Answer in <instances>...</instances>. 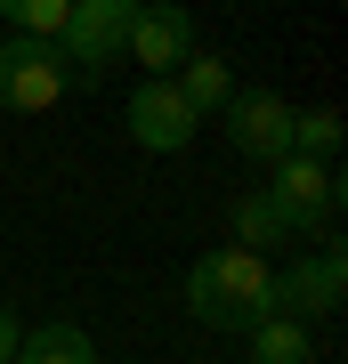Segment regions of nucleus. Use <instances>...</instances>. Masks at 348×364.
<instances>
[{"label": "nucleus", "instance_id": "obj_6", "mask_svg": "<svg viewBox=\"0 0 348 364\" xmlns=\"http://www.w3.org/2000/svg\"><path fill=\"white\" fill-rule=\"evenodd\" d=\"M122 57H130L138 73H179L186 57H194V16L179 9V0H138Z\"/></svg>", "mask_w": 348, "mask_h": 364}, {"label": "nucleus", "instance_id": "obj_5", "mask_svg": "<svg viewBox=\"0 0 348 364\" xmlns=\"http://www.w3.org/2000/svg\"><path fill=\"white\" fill-rule=\"evenodd\" d=\"M219 130H227V146L243 162H284L292 154V97H275V90H235L227 97V114H219Z\"/></svg>", "mask_w": 348, "mask_h": 364}, {"label": "nucleus", "instance_id": "obj_14", "mask_svg": "<svg viewBox=\"0 0 348 364\" xmlns=\"http://www.w3.org/2000/svg\"><path fill=\"white\" fill-rule=\"evenodd\" d=\"M65 9H73V0H0V16H9L16 33H33V41H57L65 33Z\"/></svg>", "mask_w": 348, "mask_h": 364}, {"label": "nucleus", "instance_id": "obj_3", "mask_svg": "<svg viewBox=\"0 0 348 364\" xmlns=\"http://www.w3.org/2000/svg\"><path fill=\"white\" fill-rule=\"evenodd\" d=\"M268 195H275V210H284V227H292V235H324V227L340 219L348 186H340V170H332V162L284 154V162H268Z\"/></svg>", "mask_w": 348, "mask_h": 364}, {"label": "nucleus", "instance_id": "obj_11", "mask_svg": "<svg viewBox=\"0 0 348 364\" xmlns=\"http://www.w3.org/2000/svg\"><path fill=\"white\" fill-rule=\"evenodd\" d=\"M170 81H179V97H186L203 122H219V114H227V97H235V65H227V57H211V49H194Z\"/></svg>", "mask_w": 348, "mask_h": 364}, {"label": "nucleus", "instance_id": "obj_1", "mask_svg": "<svg viewBox=\"0 0 348 364\" xmlns=\"http://www.w3.org/2000/svg\"><path fill=\"white\" fill-rule=\"evenodd\" d=\"M186 316L211 332H251L259 316H275V267L259 251L227 243V251H203L186 267Z\"/></svg>", "mask_w": 348, "mask_h": 364}, {"label": "nucleus", "instance_id": "obj_9", "mask_svg": "<svg viewBox=\"0 0 348 364\" xmlns=\"http://www.w3.org/2000/svg\"><path fill=\"white\" fill-rule=\"evenodd\" d=\"M227 219H235V243H243V251H259V259H268V251H292V243H300V235L284 227V210H275V195H268V186H243Z\"/></svg>", "mask_w": 348, "mask_h": 364}, {"label": "nucleus", "instance_id": "obj_12", "mask_svg": "<svg viewBox=\"0 0 348 364\" xmlns=\"http://www.w3.org/2000/svg\"><path fill=\"white\" fill-rule=\"evenodd\" d=\"M9 364H97V340L81 332V324H65V316H57V324H33L25 340H16V356H9Z\"/></svg>", "mask_w": 348, "mask_h": 364}, {"label": "nucleus", "instance_id": "obj_8", "mask_svg": "<svg viewBox=\"0 0 348 364\" xmlns=\"http://www.w3.org/2000/svg\"><path fill=\"white\" fill-rule=\"evenodd\" d=\"M340 284H348V259H340V243H324V251H300V259L275 275V308L300 316V324H316V316H340Z\"/></svg>", "mask_w": 348, "mask_h": 364}, {"label": "nucleus", "instance_id": "obj_2", "mask_svg": "<svg viewBox=\"0 0 348 364\" xmlns=\"http://www.w3.org/2000/svg\"><path fill=\"white\" fill-rule=\"evenodd\" d=\"M130 16H138V0H73L65 9V33H57V57L73 81H105V65L122 57L130 41Z\"/></svg>", "mask_w": 348, "mask_h": 364}, {"label": "nucleus", "instance_id": "obj_15", "mask_svg": "<svg viewBox=\"0 0 348 364\" xmlns=\"http://www.w3.org/2000/svg\"><path fill=\"white\" fill-rule=\"evenodd\" d=\"M16 340H25V324H16V308H9V299H0V364L16 356Z\"/></svg>", "mask_w": 348, "mask_h": 364}, {"label": "nucleus", "instance_id": "obj_13", "mask_svg": "<svg viewBox=\"0 0 348 364\" xmlns=\"http://www.w3.org/2000/svg\"><path fill=\"white\" fill-rule=\"evenodd\" d=\"M292 154H308V162H340V114H332V105H308V114L292 105Z\"/></svg>", "mask_w": 348, "mask_h": 364}, {"label": "nucleus", "instance_id": "obj_7", "mask_svg": "<svg viewBox=\"0 0 348 364\" xmlns=\"http://www.w3.org/2000/svg\"><path fill=\"white\" fill-rule=\"evenodd\" d=\"M9 90H0V105L9 114H49V105L73 90V73H65V57H57V41H33V33H16L9 49Z\"/></svg>", "mask_w": 348, "mask_h": 364}, {"label": "nucleus", "instance_id": "obj_16", "mask_svg": "<svg viewBox=\"0 0 348 364\" xmlns=\"http://www.w3.org/2000/svg\"><path fill=\"white\" fill-rule=\"evenodd\" d=\"M0 90H9V57H0Z\"/></svg>", "mask_w": 348, "mask_h": 364}, {"label": "nucleus", "instance_id": "obj_4", "mask_svg": "<svg viewBox=\"0 0 348 364\" xmlns=\"http://www.w3.org/2000/svg\"><path fill=\"white\" fill-rule=\"evenodd\" d=\"M122 122H130V138H138L146 154H186V146H194V130H203V114L179 97V81H170V73H146L138 90H130Z\"/></svg>", "mask_w": 348, "mask_h": 364}, {"label": "nucleus", "instance_id": "obj_10", "mask_svg": "<svg viewBox=\"0 0 348 364\" xmlns=\"http://www.w3.org/2000/svg\"><path fill=\"white\" fill-rule=\"evenodd\" d=\"M243 348L251 364H316V324H300V316H259V324L243 332Z\"/></svg>", "mask_w": 348, "mask_h": 364}]
</instances>
